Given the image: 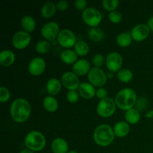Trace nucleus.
<instances>
[{
  "label": "nucleus",
  "mask_w": 153,
  "mask_h": 153,
  "mask_svg": "<svg viewBox=\"0 0 153 153\" xmlns=\"http://www.w3.org/2000/svg\"><path fill=\"white\" fill-rule=\"evenodd\" d=\"M12 119L16 123H23L28 119L31 114V105L26 100L16 99L10 108Z\"/></svg>",
  "instance_id": "1"
},
{
  "label": "nucleus",
  "mask_w": 153,
  "mask_h": 153,
  "mask_svg": "<svg viewBox=\"0 0 153 153\" xmlns=\"http://www.w3.org/2000/svg\"><path fill=\"white\" fill-rule=\"evenodd\" d=\"M137 101V95L131 88H124L117 93L115 97V103L118 108L124 111L132 108Z\"/></svg>",
  "instance_id": "2"
},
{
  "label": "nucleus",
  "mask_w": 153,
  "mask_h": 153,
  "mask_svg": "<svg viewBox=\"0 0 153 153\" xmlns=\"http://www.w3.org/2000/svg\"><path fill=\"white\" fill-rule=\"evenodd\" d=\"M114 132L108 124H102L96 128L94 133V139L97 145L107 146L114 140Z\"/></svg>",
  "instance_id": "3"
},
{
  "label": "nucleus",
  "mask_w": 153,
  "mask_h": 153,
  "mask_svg": "<svg viewBox=\"0 0 153 153\" xmlns=\"http://www.w3.org/2000/svg\"><path fill=\"white\" fill-rule=\"evenodd\" d=\"M25 145L32 152H40L46 146V138L40 131H30L25 138Z\"/></svg>",
  "instance_id": "4"
},
{
  "label": "nucleus",
  "mask_w": 153,
  "mask_h": 153,
  "mask_svg": "<svg viewBox=\"0 0 153 153\" xmlns=\"http://www.w3.org/2000/svg\"><path fill=\"white\" fill-rule=\"evenodd\" d=\"M116 110V103L111 97H106L100 100L97 105V114L104 118L110 117L114 114Z\"/></svg>",
  "instance_id": "5"
},
{
  "label": "nucleus",
  "mask_w": 153,
  "mask_h": 153,
  "mask_svg": "<svg viewBox=\"0 0 153 153\" xmlns=\"http://www.w3.org/2000/svg\"><path fill=\"white\" fill-rule=\"evenodd\" d=\"M82 17L84 22L92 28L98 27L102 19L100 10L94 7H88L84 10V11L82 12Z\"/></svg>",
  "instance_id": "6"
},
{
  "label": "nucleus",
  "mask_w": 153,
  "mask_h": 153,
  "mask_svg": "<svg viewBox=\"0 0 153 153\" xmlns=\"http://www.w3.org/2000/svg\"><path fill=\"white\" fill-rule=\"evenodd\" d=\"M88 80L94 86L102 87L106 84L107 76L105 73L100 68L94 67L91 69L88 73Z\"/></svg>",
  "instance_id": "7"
},
{
  "label": "nucleus",
  "mask_w": 153,
  "mask_h": 153,
  "mask_svg": "<svg viewBox=\"0 0 153 153\" xmlns=\"http://www.w3.org/2000/svg\"><path fill=\"white\" fill-rule=\"evenodd\" d=\"M58 42L62 47L71 48L76 43V35L70 30L63 29L58 34Z\"/></svg>",
  "instance_id": "8"
},
{
  "label": "nucleus",
  "mask_w": 153,
  "mask_h": 153,
  "mask_svg": "<svg viewBox=\"0 0 153 153\" xmlns=\"http://www.w3.org/2000/svg\"><path fill=\"white\" fill-rule=\"evenodd\" d=\"M41 34L47 41H53L59 34V25L55 22L45 24L41 29Z\"/></svg>",
  "instance_id": "9"
},
{
  "label": "nucleus",
  "mask_w": 153,
  "mask_h": 153,
  "mask_svg": "<svg viewBox=\"0 0 153 153\" xmlns=\"http://www.w3.org/2000/svg\"><path fill=\"white\" fill-rule=\"evenodd\" d=\"M31 36L29 33L24 31H19L15 33L12 37V43L17 49H23L29 45Z\"/></svg>",
  "instance_id": "10"
},
{
  "label": "nucleus",
  "mask_w": 153,
  "mask_h": 153,
  "mask_svg": "<svg viewBox=\"0 0 153 153\" xmlns=\"http://www.w3.org/2000/svg\"><path fill=\"white\" fill-rule=\"evenodd\" d=\"M106 67L108 70H110L111 73L114 72H118L120 70V69L121 68L123 64V58L118 52H111L106 57L105 60Z\"/></svg>",
  "instance_id": "11"
},
{
  "label": "nucleus",
  "mask_w": 153,
  "mask_h": 153,
  "mask_svg": "<svg viewBox=\"0 0 153 153\" xmlns=\"http://www.w3.org/2000/svg\"><path fill=\"white\" fill-rule=\"evenodd\" d=\"M61 81H62V84L64 85V86L70 91H75L79 88V85H80L77 75L72 72L64 73L61 78Z\"/></svg>",
  "instance_id": "12"
},
{
  "label": "nucleus",
  "mask_w": 153,
  "mask_h": 153,
  "mask_svg": "<svg viewBox=\"0 0 153 153\" xmlns=\"http://www.w3.org/2000/svg\"><path fill=\"white\" fill-rule=\"evenodd\" d=\"M150 33L149 26L145 24H138L132 28L131 35L135 41H141L148 37Z\"/></svg>",
  "instance_id": "13"
},
{
  "label": "nucleus",
  "mask_w": 153,
  "mask_h": 153,
  "mask_svg": "<svg viewBox=\"0 0 153 153\" xmlns=\"http://www.w3.org/2000/svg\"><path fill=\"white\" fill-rule=\"evenodd\" d=\"M46 67V63L42 58H34L28 64V72L33 76H40L43 73Z\"/></svg>",
  "instance_id": "14"
},
{
  "label": "nucleus",
  "mask_w": 153,
  "mask_h": 153,
  "mask_svg": "<svg viewBox=\"0 0 153 153\" xmlns=\"http://www.w3.org/2000/svg\"><path fill=\"white\" fill-rule=\"evenodd\" d=\"M91 65L90 63L85 59L78 60L73 66V71L77 76H84L89 73Z\"/></svg>",
  "instance_id": "15"
},
{
  "label": "nucleus",
  "mask_w": 153,
  "mask_h": 153,
  "mask_svg": "<svg viewBox=\"0 0 153 153\" xmlns=\"http://www.w3.org/2000/svg\"><path fill=\"white\" fill-rule=\"evenodd\" d=\"M78 90H79V95L85 99L93 98L97 93L94 85L88 82L81 83Z\"/></svg>",
  "instance_id": "16"
},
{
  "label": "nucleus",
  "mask_w": 153,
  "mask_h": 153,
  "mask_svg": "<svg viewBox=\"0 0 153 153\" xmlns=\"http://www.w3.org/2000/svg\"><path fill=\"white\" fill-rule=\"evenodd\" d=\"M51 148L53 153H67L69 146L67 142L64 139L58 137L52 142Z\"/></svg>",
  "instance_id": "17"
},
{
  "label": "nucleus",
  "mask_w": 153,
  "mask_h": 153,
  "mask_svg": "<svg viewBox=\"0 0 153 153\" xmlns=\"http://www.w3.org/2000/svg\"><path fill=\"white\" fill-rule=\"evenodd\" d=\"M15 61V55L12 51L3 50L0 53V64L2 67H9Z\"/></svg>",
  "instance_id": "18"
},
{
  "label": "nucleus",
  "mask_w": 153,
  "mask_h": 153,
  "mask_svg": "<svg viewBox=\"0 0 153 153\" xmlns=\"http://www.w3.org/2000/svg\"><path fill=\"white\" fill-rule=\"evenodd\" d=\"M46 91L51 96H55L61 89V84L57 79H50L46 83Z\"/></svg>",
  "instance_id": "19"
},
{
  "label": "nucleus",
  "mask_w": 153,
  "mask_h": 153,
  "mask_svg": "<svg viewBox=\"0 0 153 153\" xmlns=\"http://www.w3.org/2000/svg\"><path fill=\"white\" fill-rule=\"evenodd\" d=\"M130 127L127 123L121 121L115 124L114 127V134L118 137H123L129 133Z\"/></svg>",
  "instance_id": "20"
},
{
  "label": "nucleus",
  "mask_w": 153,
  "mask_h": 153,
  "mask_svg": "<svg viewBox=\"0 0 153 153\" xmlns=\"http://www.w3.org/2000/svg\"><path fill=\"white\" fill-rule=\"evenodd\" d=\"M60 58L61 60L64 63L67 64H73V63H76V60H77V54L76 53L75 51L71 50V49H66L64 50L61 53L60 55Z\"/></svg>",
  "instance_id": "21"
},
{
  "label": "nucleus",
  "mask_w": 153,
  "mask_h": 153,
  "mask_svg": "<svg viewBox=\"0 0 153 153\" xmlns=\"http://www.w3.org/2000/svg\"><path fill=\"white\" fill-rule=\"evenodd\" d=\"M21 25L26 32H32L36 27V22L34 18L31 16H24L21 19Z\"/></svg>",
  "instance_id": "22"
},
{
  "label": "nucleus",
  "mask_w": 153,
  "mask_h": 153,
  "mask_svg": "<svg viewBox=\"0 0 153 153\" xmlns=\"http://www.w3.org/2000/svg\"><path fill=\"white\" fill-rule=\"evenodd\" d=\"M57 6L52 1L46 2L41 7V15L45 18H50L53 16L56 12Z\"/></svg>",
  "instance_id": "23"
},
{
  "label": "nucleus",
  "mask_w": 153,
  "mask_h": 153,
  "mask_svg": "<svg viewBox=\"0 0 153 153\" xmlns=\"http://www.w3.org/2000/svg\"><path fill=\"white\" fill-rule=\"evenodd\" d=\"M88 37L93 41L100 42L104 38L105 33L102 28L99 27H94L88 31Z\"/></svg>",
  "instance_id": "24"
},
{
  "label": "nucleus",
  "mask_w": 153,
  "mask_h": 153,
  "mask_svg": "<svg viewBox=\"0 0 153 153\" xmlns=\"http://www.w3.org/2000/svg\"><path fill=\"white\" fill-rule=\"evenodd\" d=\"M43 105L44 108L49 112L55 111L58 108V101L53 97H45L43 101Z\"/></svg>",
  "instance_id": "25"
},
{
  "label": "nucleus",
  "mask_w": 153,
  "mask_h": 153,
  "mask_svg": "<svg viewBox=\"0 0 153 153\" xmlns=\"http://www.w3.org/2000/svg\"><path fill=\"white\" fill-rule=\"evenodd\" d=\"M125 118L127 122L130 124H136L140 119V115L137 109L131 108L127 111L125 114Z\"/></svg>",
  "instance_id": "26"
},
{
  "label": "nucleus",
  "mask_w": 153,
  "mask_h": 153,
  "mask_svg": "<svg viewBox=\"0 0 153 153\" xmlns=\"http://www.w3.org/2000/svg\"><path fill=\"white\" fill-rule=\"evenodd\" d=\"M131 35L128 32H123L118 34L117 43L121 47H127L131 43Z\"/></svg>",
  "instance_id": "27"
},
{
  "label": "nucleus",
  "mask_w": 153,
  "mask_h": 153,
  "mask_svg": "<svg viewBox=\"0 0 153 153\" xmlns=\"http://www.w3.org/2000/svg\"><path fill=\"white\" fill-rule=\"evenodd\" d=\"M74 49L77 55H80V56H85L89 52V46L88 43L82 40L76 42V45L74 46Z\"/></svg>",
  "instance_id": "28"
},
{
  "label": "nucleus",
  "mask_w": 153,
  "mask_h": 153,
  "mask_svg": "<svg viewBox=\"0 0 153 153\" xmlns=\"http://www.w3.org/2000/svg\"><path fill=\"white\" fill-rule=\"evenodd\" d=\"M117 79L120 82H124V83H127V82H129L132 79L133 73L130 70L125 68L119 70L117 72Z\"/></svg>",
  "instance_id": "29"
},
{
  "label": "nucleus",
  "mask_w": 153,
  "mask_h": 153,
  "mask_svg": "<svg viewBox=\"0 0 153 153\" xmlns=\"http://www.w3.org/2000/svg\"><path fill=\"white\" fill-rule=\"evenodd\" d=\"M51 48V44L47 40H40L37 43L35 49L38 53L46 54L49 51Z\"/></svg>",
  "instance_id": "30"
},
{
  "label": "nucleus",
  "mask_w": 153,
  "mask_h": 153,
  "mask_svg": "<svg viewBox=\"0 0 153 153\" xmlns=\"http://www.w3.org/2000/svg\"><path fill=\"white\" fill-rule=\"evenodd\" d=\"M118 4H119L118 0H103L102 1V5L104 8L111 12L116 10Z\"/></svg>",
  "instance_id": "31"
},
{
  "label": "nucleus",
  "mask_w": 153,
  "mask_h": 153,
  "mask_svg": "<svg viewBox=\"0 0 153 153\" xmlns=\"http://www.w3.org/2000/svg\"><path fill=\"white\" fill-rule=\"evenodd\" d=\"M109 20L112 22V23H118L122 20V14L120 11L117 10H114L109 13L108 14Z\"/></svg>",
  "instance_id": "32"
},
{
  "label": "nucleus",
  "mask_w": 153,
  "mask_h": 153,
  "mask_svg": "<svg viewBox=\"0 0 153 153\" xmlns=\"http://www.w3.org/2000/svg\"><path fill=\"white\" fill-rule=\"evenodd\" d=\"M10 99V92L7 90V88L4 87L0 88V101L1 103H4L7 102Z\"/></svg>",
  "instance_id": "33"
},
{
  "label": "nucleus",
  "mask_w": 153,
  "mask_h": 153,
  "mask_svg": "<svg viewBox=\"0 0 153 153\" xmlns=\"http://www.w3.org/2000/svg\"><path fill=\"white\" fill-rule=\"evenodd\" d=\"M104 62V57L100 55V54H97V55H94V58H93V64L95 66V67H97V68H100L103 65Z\"/></svg>",
  "instance_id": "34"
},
{
  "label": "nucleus",
  "mask_w": 153,
  "mask_h": 153,
  "mask_svg": "<svg viewBox=\"0 0 153 153\" xmlns=\"http://www.w3.org/2000/svg\"><path fill=\"white\" fill-rule=\"evenodd\" d=\"M67 99L70 103H76L79 99V94L76 91H70L67 94Z\"/></svg>",
  "instance_id": "35"
},
{
  "label": "nucleus",
  "mask_w": 153,
  "mask_h": 153,
  "mask_svg": "<svg viewBox=\"0 0 153 153\" xmlns=\"http://www.w3.org/2000/svg\"><path fill=\"white\" fill-rule=\"evenodd\" d=\"M86 6L87 1H85V0H76V1H75V7L79 10H84V9L86 7Z\"/></svg>",
  "instance_id": "36"
},
{
  "label": "nucleus",
  "mask_w": 153,
  "mask_h": 153,
  "mask_svg": "<svg viewBox=\"0 0 153 153\" xmlns=\"http://www.w3.org/2000/svg\"><path fill=\"white\" fill-rule=\"evenodd\" d=\"M96 95H97V97H98L99 99H100V100H103V99L108 97H107L108 92H107V91L105 89V88H100L97 91Z\"/></svg>",
  "instance_id": "37"
},
{
  "label": "nucleus",
  "mask_w": 153,
  "mask_h": 153,
  "mask_svg": "<svg viewBox=\"0 0 153 153\" xmlns=\"http://www.w3.org/2000/svg\"><path fill=\"white\" fill-rule=\"evenodd\" d=\"M56 6L57 8L59 10H65L68 7V2L64 0H61V1H58Z\"/></svg>",
  "instance_id": "38"
},
{
  "label": "nucleus",
  "mask_w": 153,
  "mask_h": 153,
  "mask_svg": "<svg viewBox=\"0 0 153 153\" xmlns=\"http://www.w3.org/2000/svg\"><path fill=\"white\" fill-rule=\"evenodd\" d=\"M148 26H149V29L151 30V31H153V16H152L151 18H149V19L148 20Z\"/></svg>",
  "instance_id": "39"
},
{
  "label": "nucleus",
  "mask_w": 153,
  "mask_h": 153,
  "mask_svg": "<svg viewBox=\"0 0 153 153\" xmlns=\"http://www.w3.org/2000/svg\"><path fill=\"white\" fill-rule=\"evenodd\" d=\"M19 153H34L32 152V151H31L30 149H22V151H21Z\"/></svg>",
  "instance_id": "40"
},
{
  "label": "nucleus",
  "mask_w": 153,
  "mask_h": 153,
  "mask_svg": "<svg viewBox=\"0 0 153 153\" xmlns=\"http://www.w3.org/2000/svg\"><path fill=\"white\" fill-rule=\"evenodd\" d=\"M67 153H78V152L75 150H70V151H69Z\"/></svg>",
  "instance_id": "41"
}]
</instances>
